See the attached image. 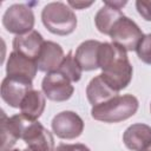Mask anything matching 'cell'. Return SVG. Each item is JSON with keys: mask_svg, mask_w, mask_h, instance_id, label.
Returning <instances> with one entry per match:
<instances>
[{"mask_svg": "<svg viewBox=\"0 0 151 151\" xmlns=\"http://www.w3.org/2000/svg\"><path fill=\"white\" fill-rule=\"evenodd\" d=\"M98 64L103 78L118 92L131 83L133 67L123 47L113 42H101Z\"/></svg>", "mask_w": 151, "mask_h": 151, "instance_id": "obj_1", "label": "cell"}, {"mask_svg": "<svg viewBox=\"0 0 151 151\" xmlns=\"http://www.w3.org/2000/svg\"><path fill=\"white\" fill-rule=\"evenodd\" d=\"M138 99L132 94L116 96L110 100L92 106L91 116L93 119L104 123H119L131 118L138 110Z\"/></svg>", "mask_w": 151, "mask_h": 151, "instance_id": "obj_2", "label": "cell"}, {"mask_svg": "<svg viewBox=\"0 0 151 151\" xmlns=\"http://www.w3.org/2000/svg\"><path fill=\"white\" fill-rule=\"evenodd\" d=\"M41 21L51 33L57 35H68L77 27L76 13L61 1L47 4L41 11Z\"/></svg>", "mask_w": 151, "mask_h": 151, "instance_id": "obj_3", "label": "cell"}, {"mask_svg": "<svg viewBox=\"0 0 151 151\" xmlns=\"http://www.w3.org/2000/svg\"><path fill=\"white\" fill-rule=\"evenodd\" d=\"M2 25L7 32L21 35L33 31L34 13L27 4H13L2 15Z\"/></svg>", "mask_w": 151, "mask_h": 151, "instance_id": "obj_4", "label": "cell"}, {"mask_svg": "<svg viewBox=\"0 0 151 151\" xmlns=\"http://www.w3.org/2000/svg\"><path fill=\"white\" fill-rule=\"evenodd\" d=\"M109 35L113 44L123 47L127 52L136 51L137 46L144 37V33L132 19L123 15L113 25Z\"/></svg>", "mask_w": 151, "mask_h": 151, "instance_id": "obj_5", "label": "cell"}, {"mask_svg": "<svg viewBox=\"0 0 151 151\" xmlns=\"http://www.w3.org/2000/svg\"><path fill=\"white\" fill-rule=\"evenodd\" d=\"M21 139L32 151H54L55 149L52 133L38 120H27Z\"/></svg>", "mask_w": 151, "mask_h": 151, "instance_id": "obj_6", "label": "cell"}, {"mask_svg": "<svg viewBox=\"0 0 151 151\" xmlns=\"http://www.w3.org/2000/svg\"><path fill=\"white\" fill-rule=\"evenodd\" d=\"M41 90L45 97L52 101H66L74 92L72 83L58 71L50 72L44 77Z\"/></svg>", "mask_w": 151, "mask_h": 151, "instance_id": "obj_7", "label": "cell"}, {"mask_svg": "<svg viewBox=\"0 0 151 151\" xmlns=\"http://www.w3.org/2000/svg\"><path fill=\"white\" fill-rule=\"evenodd\" d=\"M33 90V80L6 76L1 83V98L11 107L19 109L25 96Z\"/></svg>", "mask_w": 151, "mask_h": 151, "instance_id": "obj_8", "label": "cell"}, {"mask_svg": "<svg viewBox=\"0 0 151 151\" xmlns=\"http://www.w3.org/2000/svg\"><path fill=\"white\" fill-rule=\"evenodd\" d=\"M51 126L57 137L61 139H76L84 131V120L73 111H63L53 117Z\"/></svg>", "mask_w": 151, "mask_h": 151, "instance_id": "obj_9", "label": "cell"}, {"mask_svg": "<svg viewBox=\"0 0 151 151\" xmlns=\"http://www.w3.org/2000/svg\"><path fill=\"white\" fill-rule=\"evenodd\" d=\"M28 118L21 113L7 117L1 111V151H11L18 139L21 138Z\"/></svg>", "mask_w": 151, "mask_h": 151, "instance_id": "obj_10", "label": "cell"}, {"mask_svg": "<svg viewBox=\"0 0 151 151\" xmlns=\"http://www.w3.org/2000/svg\"><path fill=\"white\" fill-rule=\"evenodd\" d=\"M64 58V50L59 44L50 40L44 41L40 53L35 59L37 67L41 72H54L59 68Z\"/></svg>", "mask_w": 151, "mask_h": 151, "instance_id": "obj_11", "label": "cell"}, {"mask_svg": "<svg viewBox=\"0 0 151 151\" xmlns=\"http://www.w3.org/2000/svg\"><path fill=\"white\" fill-rule=\"evenodd\" d=\"M38 67L33 59H29L15 51H12L6 63V74L11 77H20L33 80Z\"/></svg>", "mask_w": 151, "mask_h": 151, "instance_id": "obj_12", "label": "cell"}, {"mask_svg": "<svg viewBox=\"0 0 151 151\" xmlns=\"http://www.w3.org/2000/svg\"><path fill=\"white\" fill-rule=\"evenodd\" d=\"M123 142L131 151H143L151 145V126L136 123L130 125L123 133Z\"/></svg>", "mask_w": 151, "mask_h": 151, "instance_id": "obj_13", "label": "cell"}, {"mask_svg": "<svg viewBox=\"0 0 151 151\" xmlns=\"http://www.w3.org/2000/svg\"><path fill=\"white\" fill-rule=\"evenodd\" d=\"M44 38L42 35L33 29L28 33L21 34V35H15V38L13 39L12 46H13V51L35 60L40 53V50L44 44Z\"/></svg>", "mask_w": 151, "mask_h": 151, "instance_id": "obj_14", "label": "cell"}, {"mask_svg": "<svg viewBox=\"0 0 151 151\" xmlns=\"http://www.w3.org/2000/svg\"><path fill=\"white\" fill-rule=\"evenodd\" d=\"M118 91L114 90L104 78L101 74L92 78L86 87V97L87 100L92 106L103 104L111 98L118 96Z\"/></svg>", "mask_w": 151, "mask_h": 151, "instance_id": "obj_15", "label": "cell"}, {"mask_svg": "<svg viewBox=\"0 0 151 151\" xmlns=\"http://www.w3.org/2000/svg\"><path fill=\"white\" fill-rule=\"evenodd\" d=\"M101 42L98 40H85L76 50L74 58L83 71H93L99 68V48Z\"/></svg>", "mask_w": 151, "mask_h": 151, "instance_id": "obj_16", "label": "cell"}, {"mask_svg": "<svg viewBox=\"0 0 151 151\" xmlns=\"http://www.w3.org/2000/svg\"><path fill=\"white\" fill-rule=\"evenodd\" d=\"M46 106L45 94L41 91L32 90L29 91L20 104V113L32 120H38L42 114Z\"/></svg>", "mask_w": 151, "mask_h": 151, "instance_id": "obj_17", "label": "cell"}, {"mask_svg": "<svg viewBox=\"0 0 151 151\" xmlns=\"http://www.w3.org/2000/svg\"><path fill=\"white\" fill-rule=\"evenodd\" d=\"M123 12L119 8H116L111 5H109L106 1L104 2V6L99 8V11L94 15V24L97 29L103 33L109 35L111 28L113 25L123 17Z\"/></svg>", "mask_w": 151, "mask_h": 151, "instance_id": "obj_18", "label": "cell"}, {"mask_svg": "<svg viewBox=\"0 0 151 151\" xmlns=\"http://www.w3.org/2000/svg\"><path fill=\"white\" fill-rule=\"evenodd\" d=\"M57 71L59 73H61L65 78H67L71 83L79 81L81 78V72H83V70H81L80 65L78 64V61L76 60L72 51H70L65 55L63 63L60 64V66Z\"/></svg>", "mask_w": 151, "mask_h": 151, "instance_id": "obj_19", "label": "cell"}, {"mask_svg": "<svg viewBox=\"0 0 151 151\" xmlns=\"http://www.w3.org/2000/svg\"><path fill=\"white\" fill-rule=\"evenodd\" d=\"M136 52L138 58L143 63L151 65V33L145 34L143 37V39L140 40L139 45L136 48Z\"/></svg>", "mask_w": 151, "mask_h": 151, "instance_id": "obj_20", "label": "cell"}, {"mask_svg": "<svg viewBox=\"0 0 151 151\" xmlns=\"http://www.w3.org/2000/svg\"><path fill=\"white\" fill-rule=\"evenodd\" d=\"M136 8H137L139 15H140L144 20L151 21V1L137 0V1H136Z\"/></svg>", "mask_w": 151, "mask_h": 151, "instance_id": "obj_21", "label": "cell"}, {"mask_svg": "<svg viewBox=\"0 0 151 151\" xmlns=\"http://www.w3.org/2000/svg\"><path fill=\"white\" fill-rule=\"evenodd\" d=\"M54 151H91V150L85 144H81V143H77V144L61 143L54 149Z\"/></svg>", "mask_w": 151, "mask_h": 151, "instance_id": "obj_22", "label": "cell"}, {"mask_svg": "<svg viewBox=\"0 0 151 151\" xmlns=\"http://www.w3.org/2000/svg\"><path fill=\"white\" fill-rule=\"evenodd\" d=\"M68 6H71V8H76V9H85L86 7H90L91 5H93V1L90 2H85V1H68L67 2Z\"/></svg>", "mask_w": 151, "mask_h": 151, "instance_id": "obj_23", "label": "cell"}, {"mask_svg": "<svg viewBox=\"0 0 151 151\" xmlns=\"http://www.w3.org/2000/svg\"><path fill=\"white\" fill-rule=\"evenodd\" d=\"M11 151H32L29 147H26V149H12Z\"/></svg>", "mask_w": 151, "mask_h": 151, "instance_id": "obj_24", "label": "cell"}, {"mask_svg": "<svg viewBox=\"0 0 151 151\" xmlns=\"http://www.w3.org/2000/svg\"><path fill=\"white\" fill-rule=\"evenodd\" d=\"M143 151H151V145H150V146H147V147H146L145 150H143Z\"/></svg>", "mask_w": 151, "mask_h": 151, "instance_id": "obj_25", "label": "cell"}, {"mask_svg": "<svg viewBox=\"0 0 151 151\" xmlns=\"http://www.w3.org/2000/svg\"><path fill=\"white\" fill-rule=\"evenodd\" d=\"M150 112H151V104H150Z\"/></svg>", "mask_w": 151, "mask_h": 151, "instance_id": "obj_26", "label": "cell"}]
</instances>
